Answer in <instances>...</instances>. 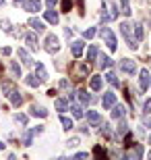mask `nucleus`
<instances>
[{"mask_svg": "<svg viewBox=\"0 0 151 160\" xmlns=\"http://www.w3.org/2000/svg\"><path fill=\"white\" fill-rule=\"evenodd\" d=\"M44 17H46V21H48V23H52V25H56V23H58V12L54 11V6H50L48 11H44Z\"/></svg>", "mask_w": 151, "mask_h": 160, "instance_id": "12", "label": "nucleus"}, {"mask_svg": "<svg viewBox=\"0 0 151 160\" xmlns=\"http://www.w3.org/2000/svg\"><path fill=\"white\" fill-rule=\"evenodd\" d=\"M54 106H56L58 112H66V110H68V100H64V98H56V100H54Z\"/></svg>", "mask_w": 151, "mask_h": 160, "instance_id": "19", "label": "nucleus"}, {"mask_svg": "<svg viewBox=\"0 0 151 160\" xmlns=\"http://www.w3.org/2000/svg\"><path fill=\"white\" fill-rule=\"evenodd\" d=\"M99 127H101V135H106V137H112V127L108 123L106 125H99Z\"/></svg>", "mask_w": 151, "mask_h": 160, "instance_id": "34", "label": "nucleus"}, {"mask_svg": "<svg viewBox=\"0 0 151 160\" xmlns=\"http://www.w3.org/2000/svg\"><path fill=\"white\" fill-rule=\"evenodd\" d=\"M134 36H137V40H143V25L141 23H134Z\"/></svg>", "mask_w": 151, "mask_h": 160, "instance_id": "33", "label": "nucleus"}, {"mask_svg": "<svg viewBox=\"0 0 151 160\" xmlns=\"http://www.w3.org/2000/svg\"><path fill=\"white\" fill-rule=\"evenodd\" d=\"M48 2V6H56V2H58V0H46Z\"/></svg>", "mask_w": 151, "mask_h": 160, "instance_id": "46", "label": "nucleus"}, {"mask_svg": "<svg viewBox=\"0 0 151 160\" xmlns=\"http://www.w3.org/2000/svg\"><path fill=\"white\" fill-rule=\"evenodd\" d=\"M29 27H31L33 31H40V33H41V31L46 29V23H44L41 19H35V17H31V19H29Z\"/></svg>", "mask_w": 151, "mask_h": 160, "instance_id": "16", "label": "nucleus"}, {"mask_svg": "<svg viewBox=\"0 0 151 160\" xmlns=\"http://www.w3.org/2000/svg\"><path fill=\"white\" fill-rule=\"evenodd\" d=\"M99 67H101V69H110V67H112V58H110V56H101Z\"/></svg>", "mask_w": 151, "mask_h": 160, "instance_id": "31", "label": "nucleus"}, {"mask_svg": "<svg viewBox=\"0 0 151 160\" xmlns=\"http://www.w3.org/2000/svg\"><path fill=\"white\" fill-rule=\"evenodd\" d=\"M118 67H120V71L128 73V75H134V73H137V65H134L133 58H122L120 62H118Z\"/></svg>", "mask_w": 151, "mask_h": 160, "instance_id": "4", "label": "nucleus"}, {"mask_svg": "<svg viewBox=\"0 0 151 160\" xmlns=\"http://www.w3.org/2000/svg\"><path fill=\"white\" fill-rule=\"evenodd\" d=\"M149 143H151V137H149Z\"/></svg>", "mask_w": 151, "mask_h": 160, "instance_id": "51", "label": "nucleus"}, {"mask_svg": "<svg viewBox=\"0 0 151 160\" xmlns=\"http://www.w3.org/2000/svg\"><path fill=\"white\" fill-rule=\"evenodd\" d=\"M62 11H64V12L70 11V0H64V2H62Z\"/></svg>", "mask_w": 151, "mask_h": 160, "instance_id": "43", "label": "nucleus"}, {"mask_svg": "<svg viewBox=\"0 0 151 160\" xmlns=\"http://www.w3.org/2000/svg\"><path fill=\"white\" fill-rule=\"evenodd\" d=\"M15 121H17L19 125H27L29 119H27V114H15Z\"/></svg>", "mask_w": 151, "mask_h": 160, "instance_id": "35", "label": "nucleus"}, {"mask_svg": "<svg viewBox=\"0 0 151 160\" xmlns=\"http://www.w3.org/2000/svg\"><path fill=\"white\" fill-rule=\"evenodd\" d=\"M147 156H149V158H151V152H149V154H147Z\"/></svg>", "mask_w": 151, "mask_h": 160, "instance_id": "50", "label": "nucleus"}, {"mask_svg": "<svg viewBox=\"0 0 151 160\" xmlns=\"http://www.w3.org/2000/svg\"><path fill=\"white\" fill-rule=\"evenodd\" d=\"M25 42H27V46L31 48V50H37V48H40V44H37V36H35V31H27V33H25Z\"/></svg>", "mask_w": 151, "mask_h": 160, "instance_id": "9", "label": "nucleus"}, {"mask_svg": "<svg viewBox=\"0 0 151 160\" xmlns=\"http://www.w3.org/2000/svg\"><path fill=\"white\" fill-rule=\"evenodd\" d=\"M87 121H89L91 127H99V125H101V114L95 112V110H89L87 112Z\"/></svg>", "mask_w": 151, "mask_h": 160, "instance_id": "11", "label": "nucleus"}, {"mask_svg": "<svg viewBox=\"0 0 151 160\" xmlns=\"http://www.w3.org/2000/svg\"><path fill=\"white\" fill-rule=\"evenodd\" d=\"M44 131V127H33V129H25V133H23V146H31L33 143V135H37V133H41Z\"/></svg>", "mask_w": 151, "mask_h": 160, "instance_id": "5", "label": "nucleus"}, {"mask_svg": "<svg viewBox=\"0 0 151 160\" xmlns=\"http://www.w3.org/2000/svg\"><path fill=\"white\" fill-rule=\"evenodd\" d=\"M2 4H4V0H0V6H2Z\"/></svg>", "mask_w": 151, "mask_h": 160, "instance_id": "49", "label": "nucleus"}, {"mask_svg": "<svg viewBox=\"0 0 151 160\" xmlns=\"http://www.w3.org/2000/svg\"><path fill=\"white\" fill-rule=\"evenodd\" d=\"M126 158H130V160H139L141 156H143V146H141V143H137V146H134V150H130V152H126Z\"/></svg>", "mask_w": 151, "mask_h": 160, "instance_id": "15", "label": "nucleus"}, {"mask_svg": "<svg viewBox=\"0 0 151 160\" xmlns=\"http://www.w3.org/2000/svg\"><path fill=\"white\" fill-rule=\"evenodd\" d=\"M12 2H15V4H23V0H12Z\"/></svg>", "mask_w": 151, "mask_h": 160, "instance_id": "47", "label": "nucleus"}, {"mask_svg": "<svg viewBox=\"0 0 151 160\" xmlns=\"http://www.w3.org/2000/svg\"><path fill=\"white\" fill-rule=\"evenodd\" d=\"M8 98H11V104H12V106H21V104H23V94H21L19 89H15Z\"/></svg>", "mask_w": 151, "mask_h": 160, "instance_id": "18", "label": "nucleus"}, {"mask_svg": "<svg viewBox=\"0 0 151 160\" xmlns=\"http://www.w3.org/2000/svg\"><path fill=\"white\" fill-rule=\"evenodd\" d=\"M66 146H68V148H77V146H79V137H73V139H68V142H66Z\"/></svg>", "mask_w": 151, "mask_h": 160, "instance_id": "39", "label": "nucleus"}, {"mask_svg": "<svg viewBox=\"0 0 151 160\" xmlns=\"http://www.w3.org/2000/svg\"><path fill=\"white\" fill-rule=\"evenodd\" d=\"M2 89H4V94H6V96H11L12 92H15V88H12V83H4V85H2Z\"/></svg>", "mask_w": 151, "mask_h": 160, "instance_id": "37", "label": "nucleus"}, {"mask_svg": "<svg viewBox=\"0 0 151 160\" xmlns=\"http://www.w3.org/2000/svg\"><path fill=\"white\" fill-rule=\"evenodd\" d=\"M93 36H95V29H93V27H89V29L83 31V38H85V40H91Z\"/></svg>", "mask_w": 151, "mask_h": 160, "instance_id": "36", "label": "nucleus"}, {"mask_svg": "<svg viewBox=\"0 0 151 160\" xmlns=\"http://www.w3.org/2000/svg\"><path fill=\"white\" fill-rule=\"evenodd\" d=\"M143 112L151 114V98H149V100H145V104H143Z\"/></svg>", "mask_w": 151, "mask_h": 160, "instance_id": "38", "label": "nucleus"}, {"mask_svg": "<svg viewBox=\"0 0 151 160\" xmlns=\"http://www.w3.org/2000/svg\"><path fill=\"white\" fill-rule=\"evenodd\" d=\"M35 77L40 79L41 83L48 81V73H46V67L41 65V62H35Z\"/></svg>", "mask_w": 151, "mask_h": 160, "instance_id": "13", "label": "nucleus"}, {"mask_svg": "<svg viewBox=\"0 0 151 160\" xmlns=\"http://www.w3.org/2000/svg\"><path fill=\"white\" fill-rule=\"evenodd\" d=\"M25 83L29 85V88H40V79L35 77V75H25Z\"/></svg>", "mask_w": 151, "mask_h": 160, "instance_id": "25", "label": "nucleus"}, {"mask_svg": "<svg viewBox=\"0 0 151 160\" xmlns=\"http://www.w3.org/2000/svg\"><path fill=\"white\" fill-rule=\"evenodd\" d=\"M83 48H85V42L83 40H75L73 44H70V52H73L75 58H79V56L83 54Z\"/></svg>", "mask_w": 151, "mask_h": 160, "instance_id": "8", "label": "nucleus"}, {"mask_svg": "<svg viewBox=\"0 0 151 160\" xmlns=\"http://www.w3.org/2000/svg\"><path fill=\"white\" fill-rule=\"evenodd\" d=\"M118 135H126V133H128V125H126V121H124V119H120V123H118Z\"/></svg>", "mask_w": 151, "mask_h": 160, "instance_id": "28", "label": "nucleus"}, {"mask_svg": "<svg viewBox=\"0 0 151 160\" xmlns=\"http://www.w3.org/2000/svg\"><path fill=\"white\" fill-rule=\"evenodd\" d=\"M95 56H97V46H89V50H87V60H89V65H91L93 60H95Z\"/></svg>", "mask_w": 151, "mask_h": 160, "instance_id": "29", "label": "nucleus"}, {"mask_svg": "<svg viewBox=\"0 0 151 160\" xmlns=\"http://www.w3.org/2000/svg\"><path fill=\"white\" fill-rule=\"evenodd\" d=\"M23 11H27V12H40L41 11V0H23Z\"/></svg>", "mask_w": 151, "mask_h": 160, "instance_id": "6", "label": "nucleus"}, {"mask_svg": "<svg viewBox=\"0 0 151 160\" xmlns=\"http://www.w3.org/2000/svg\"><path fill=\"white\" fill-rule=\"evenodd\" d=\"M77 94H79V100H81L83 104H89V102H91V96H89V92H85V89H79Z\"/></svg>", "mask_w": 151, "mask_h": 160, "instance_id": "30", "label": "nucleus"}, {"mask_svg": "<svg viewBox=\"0 0 151 160\" xmlns=\"http://www.w3.org/2000/svg\"><path fill=\"white\" fill-rule=\"evenodd\" d=\"M143 125L151 129V114H145V117H143Z\"/></svg>", "mask_w": 151, "mask_h": 160, "instance_id": "41", "label": "nucleus"}, {"mask_svg": "<svg viewBox=\"0 0 151 160\" xmlns=\"http://www.w3.org/2000/svg\"><path fill=\"white\" fill-rule=\"evenodd\" d=\"M106 79L114 85V88H120V81H118V77H116V73H112V71H108L106 73Z\"/></svg>", "mask_w": 151, "mask_h": 160, "instance_id": "27", "label": "nucleus"}, {"mask_svg": "<svg viewBox=\"0 0 151 160\" xmlns=\"http://www.w3.org/2000/svg\"><path fill=\"white\" fill-rule=\"evenodd\" d=\"M101 85H104V79L99 77V75H91V79H89V88H91L93 92H99Z\"/></svg>", "mask_w": 151, "mask_h": 160, "instance_id": "14", "label": "nucleus"}, {"mask_svg": "<svg viewBox=\"0 0 151 160\" xmlns=\"http://www.w3.org/2000/svg\"><path fill=\"white\" fill-rule=\"evenodd\" d=\"M101 104H104L106 110H110V108L116 104V94H114V92H106L104 98H101Z\"/></svg>", "mask_w": 151, "mask_h": 160, "instance_id": "7", "label": "nucleus"}, {"mask_svg": "<svg viewBox=\"0 0 151 160\" xmlns=\"http://www.w3.org/2000/svg\"><path fill=\"white\" fill-rule=\"evenodd\" d=\"M0 27H2V31H11V29H12L8 21H0Z\"/></svg>", "mask_w": 151, "mask_h": 160, "instance_id": "40", "label": "nucleus"}, {"mask_svg": "<svg viewBox=\"0 0 151 160\" xmlns=\"http://www.w3.org/2000/svg\"><path fill=\"white\" fill-rule=\"evenodd\" d=\"M108 11H110V19H118V12H120V11H118L116 4H110V6H108Z\"/></svg>", "mask_w": 151, "mask_h": 160, "instance_id": "32", "label": "nucleus"}, {"mask_svg": "<svg viewBox=\"0 0 151 160\" xmlns=\"http://www.w3.org/2000/svg\"><path fill=\"white\" fill-rule=\"evenodd\" d=\"M8 67H11V73L15 75V77H21V67H19L17 60H11V62H8Z\"/></svg>", "mask_w": 151, "mask_h": 160, "instance_id": "26", "label": "nucleus"}, {"mask_svg": "<svg viewBox=\"0 0 151 160\" xmlns=\"http://www.w3.org/2000/svg\"><path fill=\"white\" fill-rule=\"evenodd\" d=\"M93 154H95V156H99V158H106V152H104L101 148H95V150H93Z\"/></svg>", "mask_w": 151, "mask_h": 160, "instance_id": "42", "label": "nucleus"}, {"mask_svg": "<svg viewBox=\"0 0 151 160\" xmlns=\"http://www.w3.org/2000/svg\"><path fill=\"white\" fill-rule=\"evenodd\" d=\"M46 46H44V50L46 52H50V54H56L60 50V40L54 33H50V36H46V42H44Z\"/></svg>", "mask_w": 151, "mask_h": 160, "instance_id": "3", "label": "nucleus"}, {"mask_svg": "<svg viewBox=\"0 0 151 160\" xmlns=\"http://www.w3.org/2000/svg\"><path fill=\"white\" fill-rule=\"evenodd\" d=\"M17 54H19V58H21V62H23V65H31V56H29V52H27V50L19 48Z\"/></svg>", "mask_w": 151, "mask_h": 160, "instance_id": "23", "label": "nucleus"}, {"mask_svg": "<svg viewBox=\"0 0 151 160\" xmlns=\"http://www.w3.org/2000/svg\"><path fill=\"white\" fill-rule=\"evenodd\" d=\"M12 52V50H11V48H8V46H4V48H2V54H4V56H8V54H11Z\"/></svg>", "mask_w": 151, "mask_h": 160, "instance_id": "45", "label": "nucleus"}, {"mask_svg": "<svg viewBox=\"0 0 151 160\" xmlns=\"http://www.w3.org/2000/svg\"><path fill=\"white\" fill-rule=\"evenodd\" d=\"M68 110L73 112V117H75V119H83V117H85L83 106H79V104H75V102H73V106H68Z\"/></svg>", "mask_w": 151, "mask_h": 160, "instance_id": "20", "label": "nucleus"}, {"mask_svg": "<svg viewBox=\"0 0 151 160\" xmlns=\"http://www.w3.org/2000/svg\"><path fill=\"white\" fill-rule=\"evenodd\" d=\"M0 150H4V143H2V142H0Z\"/></svg>", "mask_w": 151, "mask_h": 160, "instance_id": "48", "label": "nucleus"}, {"mask_svg": "<svg viewBox=\"0 0 151 160\" xmlns=\"http://www.w3.org/2000/svg\"><path fill=\"white\" fill-rule=\"evenodd\" d=\"M120 11H122L124 17H130V15H133V11H130V2H128V0H120Z\"/></svg>", "mask_w": 151, "mask_h": 160, "instance_id": "24", "label": "nucleus"}, {"mask_svg": "<svg viewBox=\"0 0 151 160\" xmlns=\"http://www.w3.org/2000/svg\"><path fill=\"white\" fill-rule=\"evenodd\" d=\"M99 36L104 38V42H106V44H108V48H110L112 52H114V50H116V48H118L116 36L112 33V29H110V27H101V29H99Z\"/></svg>", "mask_w": 151, "mask_h": 160, "instance_id": "2", "label": "nucleus"}, {"mask_svg": "<svg viewBox=\"0 0 151 160\" xmlns=\"http://www.w3.org/2000/svg\"><path fill=\"white\" fill-rule=\"evenodd\" d=\"M112 108H114V110H112V119H118V121L124 119V114H126V108L122 106V104H114Z\"/></svg>", "mask_w": 151, "mask_h": 160, "instance_id": "17", "label": "nucleus"}, {"mask_svg": "<svg viewBox=\"0 0 151 160\" xmlns=\"http://www.w3.org/2000/svg\"><path fill=\"white\" fill-rule=\"evenodd\" d=\"M147 85H149V71H147V69H141L139 71V88H141V92H145Z\"/></svg>", "mask_w": 151, "mask_h": 160, "instance_id": "10", "label": "nucleus"}, {"mask_svg": "<svg viewBox=\"0 0 151 160\" xmlns=\"http://www.w3.org/2000/svg\"><path fill=\"white\" fill-rule=\"evenodd\" d=\"M60 125H62V129H64V131H70L73 127H75L73 119H68V117H64L62 112H60Z\"/></svg>", "mask_w": 151, "mask_h": 160, "instance_id": "21", "label": "nucleus"}, {"mask_svg": "<svg viewBox=\"0 0 151 160\" xmlns=\"http://www.w3.org/2000/svg\"><path fill=\"white\" fill-rule=\"evenodd\" d=\"M31 117H41V119H44V117H48V110L44 106H31Z\"/></svg>", "mask_w": 151, "mask_h": 160, "instance_id": "22", "label": "nucleus"}, {"mask_svg": "<svg viewBox=\"0 0 151 160\" xmlns=\"http://www.w3.org/2000/svg\"><path fill=\"white\" fill-rule=\"evenodd\" d=\"M120 33L124 36V40H126L128 48H133V50H137V36H134V23H130V21H124V23L120 25Z\"/></svg>", "mask_w": 151, "mask_h": 160, "instance_id": "1", "label": "nucleus"}, {"mask_svg": "<svg viewBox=\"0 0 151 160\" xmlns=\"http://www.w3.org/2000/svg\"><path fill=\"white\" fill-rule=\"evenodd\" d=\"M89 152H79V154H75V158H87Z\"/></svg>", "mask_w": 151, "mask_h": 160, "instance_id": "44", "label": "nucleus"}]
</instances>
